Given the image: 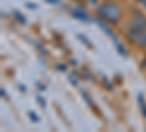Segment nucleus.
Wrapping results in <instances>:
<instances>
[{
  "mask_svg": "<svg viewBox=\"0 0 146 132\" xmlns=\"http://www.w3.org/2000/svg\"><path fill=\"white\" fill-rule=\"evenodd\" d=\"M121 13H123V10L115 2H104L96 9V15L104 22L113 23V25L118 23V21L121 19Z\"/></svg>",
  "mask_w": 146,
  "mask_h": 132,
  "instance_id": "obj_1",
  "label": "nucleus"
},
{
  "mask_svg": "<svg viewBox=\"0 0 146 132\" xmlns=\"http://www.w3.org/2000/svg\"><path fill=\"white\" fill-rule=\"evenodd\" d=\"M146 29V16L137 15L135 18H131V21L127 25V37L133 41H136V38Z\"/></svg>",
  "mask_w": 146,
  "mask_h": 132,
  "instance_id": "obj_2",
  "label": "nucleus"
},
{
  "mask_svg": "<svg viewBox=\"0 0 146 132\" xmlns=\"http://www.w3.org/2000/svg\"><path fill=\"white\" fill-rule=\"evenodd\" d=\"M72 15L75 16V18H78V19H80V21H83V22H88V21H91V18H89V13L86 10H85L83 7H73L72 9Z\"/></svg>",
  "mask_w": 146,
  "mask_h": 132,
  "instance_id": "obj_3",
  "label": "nucleus"
},
{
  "mask_svg": "<svg viewBox=\"0 0 146 132\" xmlns=\"http://www.w3.org/2000/svg\"><path fill=\"white\" fill-rule=\"evenodd\" d=\"M98 25H100V28H101L105 34H108V35H110V38H113V40H114V43H118V40L115 38V34L111 31V28H108L107 22H104V21L101 19V21H98Z\"/></svg>",
  "mask_w": 146,
  "mask_h": 132,
  "instance_id": "obj_4",
  "label": "nucleus"
},
{
  "mask_svg": "<svg viewBox=\"0 0 146 132\" xmlns=\"http://www.w3.org/2000/svg\"><path fill=\"white\" fill-rule=\"evenodd\" d=\"M137 103L140 106V110H142V115L146 117V101H145V97L143 94H137Z\"/></svg>",
  "mask_w": 146,
  "mask_h": 132,
  "instance_id": "obj_5",
  "label": "nucleus"
},
{
  "mask_svg": "<svg viewBox=\"0 0 146 132\" xmlns=\"http://www.w3.org/2000/svg\"><path fill=\"white\" fill-rule=\"evenodd\" d=\"M136 44H137L139 47H146V29L136 38Z\"/></svg>",
  "mask_w": 146,
  "mask_h": 132,
  "instance_id": "obj_6",
  "label": "nucleus"
},
{
  "mask_svg": "<svg viewBox=\"0 0 146 132\" xmlns=\"http://www.w3.org/2000/svg\"><path fill=\"white\" fill-rule=\"evenodd\" d=\"M28 116L31 117V121H32V122H35V123H36V122L40 121V117H38V115H36L35 112H32V110H31V112H28Z\"/></svg>",
  "mask_w": 146,
  "mask_h": 132,
  "instance_id": "obj_7",
  "label": "nucleus"
},
{
  "mask_svg": "<svg viewBox=\"0 0 146 132\" xmlns=\"http://www.w3.org/2000/svg\"><path fill=\"white\" fill-rule=\"evenodd\" d=\"M78 38L83 43V44H86V46H89V47H92V44L89 43V40H86V38H85V35H82V34H78Z\"/></svg>",
  "mask_w": 146,
  "mask_h": 132,
  "instance_id": "obj_8",
  "label": "nucleus"
},
{
  "mask_svg": "<svg viewBox=\"0 0 146 132\" xmlns=\"http://www.w3.org/2000/svg\"><path fill=\"white\" fill-rule=\"evenodd\" d=\"M36 101H38L40 104H41V107H45L47 106V103H45V100L41 97V95H36Z\"/></svg>",
  "mask_w": 146,
  "mask_h": 132,
  "instance_id": "obj_9",
  "label": "nucleus"
},
{
  "mask_svg": "<svg viewBox=\"0 0 146 132\" xmlns=\"http://www.w3.org/2000/svg\"><path fill=\"white\" fill-rule=\"evenodd\" d=\"M137 2H139L142 6H145V7H146V0H137Z\"/></svg>",
  "mask_w": 146,
  "mask_h": 132,
  "instance_id": "obj_10",
  "label": "nucleus"
},
{
  "mask_svg": "<svg viewBox=\"0 0 146 132\" xmlns=\"http://www.w3.org/2000/svg\"><path fill=\"white\" fill-rule=\"evenodd\" d=\"M47 3H53V5H57V0H47Z\"/></svg>",
  "mask_w": 146,
  "mask_h": 132,
  "instance_id": "obj_11",
  "label": "nucleus"
}]
</instances>
